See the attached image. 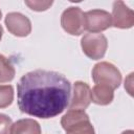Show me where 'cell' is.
I'll list each match as a JSON object with an SVG mask.
<instances>
[{
	"mask_svg": "<svg viewBox=\"0 0 134 134\" xmlns=\"http://www.w3.org/2000/svg\"><path fill=\"white\" fill-rule=\"evenodd\" d=\"M92 79L95 85H104L114 90L121 83V73L113 64L99 62L92 69Z\"/></svg>",
	"mask_w": 134,
	"mask_h": 134,
	"instance_id": "3",
	"label": "cell"
},
{
	"mask_svg": "<svg viewBox=\"0 0 134 134\" xmlns=\"http://www.w3.org/2000/svg\"><path fill=\"white\" fill-rule=\"evenodd\" d=\"M112 24L116 28H131L134 25V13L122 1H115L112 9Z\"/></svg>",
	"mask_w": 134,
	"mask_h": 134,
	"instance_id": "8",
	"label": "cell"
},
{
	"mask_svg": "<svg viewBox=\"0 0 134 134\" xmlns=\"http://www.w3.org/2000/svg\"><path fill=\"white\" fill-rule=\"evenodd\" d=\"M121 134H134V132L132 130H127V131H124Z\"/></svg>",
	"mask_w": 134,
	"mask_h": 134,
	"instance_id": "16",
	"label": "cell"
},
{
	"mask_svg": "<svg viewBox=\"0 0 134 134\" xmlns=\"http://www.w3.org/2000/svg\"><path fill=\"white\" fill-rule=\"evenodd\" d=\"M112 26L111 15L103 9H92L85 13V29L90 32H100Z\"/></svg>",
	"mask_w": 134,
	"mask_h": 134,
	"instance_id": "6",
	"label": "cell"
},
{
	"mask_svg": "<svg viewBox=\"0 0 134 134\" xmlns=\"http://www.w3.org/2000/svg\"><path fill=\"white\" fill-rule=\"evenodd\" d=\"M83 52L92 60L102 59L107 50L108 41L103 34L89 32L86 34L81 40Z\"/></svg>",
	"mask_w": 134,
	"mask_h": 134,
	"instance_id": "4",
	"label": "cell"
},
{
	"mask_svg": "<svg viewBox=\"0 0 134 134\" xmlns=\"http://www.w3.org/2000/svg\"><path fill=\"white\" fill-rule=\"evenodd\" d=\"M13 122L10 117L0 113V134H10Z\"/></svg>",
	"mask_w": 134,
	"mask_h": 134,
	"instance_id": "15",
	"label": "cell"
},
{
	"mask_svg": "<svg viewBox=\"0 0 134 134\" xmlns=\"http://www.w3.org/2000/svg\"><path fill=\"white\" fill-rule=\"evenodd\" d=\"M61 25L66 32L72 36H80L84 30H86L85 13H83V10L77 6L68 7L62 14Z\"/></svg>",
	"mask_w": 134,
	"mask_h": 134,
	"instance_id": "5",
	"label": "cell"
},
{
	"mask_svg": "<svg viewBox=\"0 0 134 134\" xmlns=\"http://www.w3.org/2000/svg\"><path fill=\"white\" fill-rule=\"evenodd\" d=\"M61 125L66 134H95L89 116L84 110L69 109L62 117Z\"/></svg>",
	"mask_w": 134,
	"mask_h": 134,
	"instance_id": "2",
	"label": "cell"
},
{
	"mask_svg": "<svg viewBox=\"0 0 134 134\" xmlns=\"http://www.w3.org/2000/svg\"><path fill=\"white\" fill-rule=\"evenodd\" d=\"M14 100V88L10 85H0V109L8 107Z\"/></svg>",
	"mask_w": 134,
	"mask_h": 134,
	"instance_id": "13",
	"label": "cell"
},
{
	"mask_svg": "<svg viewBox=\"0 0 134 134\" xmlns=\"http://www.w3.org/2000/svg\"><path fill=\"white\" fill-rule=\"evenodd\" d=\"M1 16H2V14H1V10H0V19H1Z\"/></svg>",
	"mask_w": 134,
	"mask_h": 134,
	"instance_id": "18",
	"label": "cell"
},
{
	"mask_svg": "<svg viewBox=\"0 0 134 134\" xmlns=\"http://www.w3.org/2000/svg\"><path fill=\"white\" fill-rule=\"evenodd\" d=\"M91 103V89L87 83L75 82L73 84V94L70 99V109L85 110Z\"/></svg>",
	"mask_w": 134,
	"mask_h": 134,
	"instance_id": "9",
	"label": "cell"
},
{
	"mask_svg": "<svg viewBox=\"0 0 134 134\" xmlns=\"http://www.w3.org/2000/svg\"><path fill=\"white\" fill-rule=\"evenodd\" d=\"M10 134H41V127L35 119H19L13 124Z\"/></svg>",
	"mask_w": 134,
	"mask_h": 134,
	"instance_id": "10",
	"label": "cell"
},
{
	"mask_svg": "<svg viewBox=\"0 0 134 134\" xmlns=\"http://www.w3.org/2000/svg\"><path fill=\"white\" fill-rule=\"evenodd\" d=\"M70 92V83L61 73L34 70L24 74L17 84L18 106L25 114L51 118L69 106Z\"/></svg>",
	"mask_w": 134,
	"mask_h": 134,
	"instance_id": "1",
	"label": "cell"
},
{
	"mask_svg": "<svg viewBox=\"0 0 134 134\" xmlns=\"http://www.w3.org/2000/svg\"><path fill=\"white\" fill-rule=\"evenodd\" d=\"M15 76V68L3 54H0V83L10 82Z\"/></svg>",
	"mask_w": 134,
	"mask_h": 134,
	"instance_id": "12",
	"label": "cell"
},
{
	"mask_svg": "<svg viewBox=\"0 0 134 134\" xmlns=\"http://www.w3.org/2000/svg\"><path fill=\"white\" fill-rule=\"evenodd\" d=\"M114 97L113 89L104 85H95L91 90V102L96 105H109Z\"/></svg>",
	"mask_w": 134,
	"mask_h": 134,
	"instance_id": "11",
	"label": "cell"
},
{
	"mask_svg": "<svg viewBox=\"0 0 134 134\" xmlns=\"http://www.w3.org/2000/svg\"><path fill=\"white\" fill-rule=\"evenodd\" d=\"M25 4L32 10L36 12H42L49 8L52 4V1H25Z\"/></svg>",
	"mask_w": 134,
	"mask_h": 134,
	"instance_id": "14",
	"label": "cell"
},
{
	"mask_svg": "<svg viewBox=\"0 0 134 134\" xmlns=\"http://www.w3.org/2000/svg\"><path fill=\"white\" fill-rule=\"evenodd\" d=\"M2 34H3V28H2V26L0 25V41H1V38H2Z\"/></svg>",
	"mask_w": 134,
	"mask_h": 134,
	"instance_id": "17",
	"label": "cell"
},
{
	"mask_svg": "<svg viewBox=\"0 0 134 134\" xmlns=\"http://www.w3.org/2000/svg\"><path fill=\"white\" fill-rule=\"evenodd\" d=\"M5 25L8 31L17 37H26L31 31L30 20L21 13H9L5 17Z\"/></svg>",
	"mask_w": 134,
	"mask_h": 134,
	"instance_id": "7",
	"label": "cell"
}]
</instances>
